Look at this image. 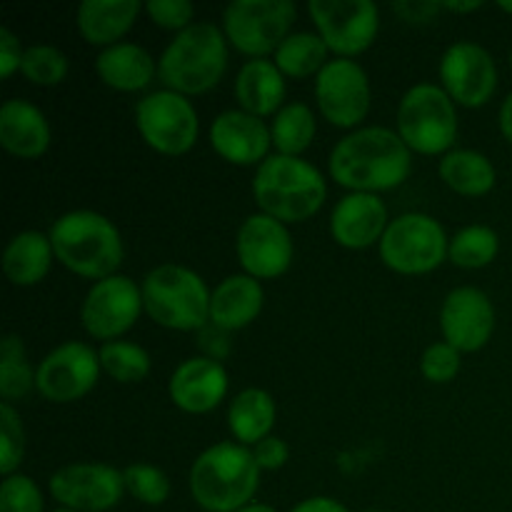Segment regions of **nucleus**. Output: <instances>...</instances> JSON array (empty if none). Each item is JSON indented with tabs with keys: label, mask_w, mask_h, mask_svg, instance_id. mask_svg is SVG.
I'll list each match as a JSON object with an SVG mask.
<instances>
[{
	"label": "nucleus",
	"mask_w": 512,
	"mask_h": 512,
	"mask_svg": "<svg viewBox=\"0 0 512 512\" xmlns=\"http://www.w3.org/2000/svg\"><path fill=\"white\" fill-rule=\"evenodd\" d=\"M330 175L353 193H383L408 180L413 158L395 130L360 128L345 135L330 153Z\"/></svg>",
	"instance_id": "obj_1"
},
{
	"label": "nucleus",
	"mask_w": 512,
	"mask_h": 512,
	"mask_svg": "<svg viewBox=\"0 0 512 512\" xmlns=\"http://www.w3.org/2000/svg\"><path fill=\"white\" fill-rule=\"evenodd\" d=\"M258 485V460L253 450L240 443L213 445L190 468V493L208 512H238L250 505Z\"/></svg>",
	"instance_id": "obj_2"
},
{
	"label": "nucleus",
	"mask_w": 512,
	"mask_h": 512,
	"mask_svg": "<svg viewBox=\"0 0 512 512\" xmlns=\"http://www.w3.org/2000/svg\"><path fill=\"white\" fill-rule=\"evenodd\" d=\"M253 195L258 208L270 218L303 223L323 208L328 185L308 160L275 153L260 163L253 178Z\"/></svg>",
	"instance_id": "obj_3"
},
{
	"label": "nucleus",
	"mask_w": 512,
	"mask_h": 512,
	"mask_svg": "<svg viewBox=\"0 0 512 512\" xmlns=\"http://www.w3.org/2000/svg\"><path fill=\"white\" fill-rule=\"evenodd\" d=\"M228 68V38L213 23H193L175 35L160 55L158 75L165 90L200 95L220 83Z\"/></svg>",
	"instance_id": "obj_4"
},
{
	"label": "nucleus",
	"mask_w": 512,
	"mask_h": 512,
	"mask_svg": "<svg viewBox=\"0 0 512 512\" xmlns=\"http://www.w3.org/2000/svg\"><path fill=\"white\" fill-rule=\"evenodd\" d=\"M55 258L83 278L105 280L123 263V240L105 215L73 210L60 215L50 228Z\"/></svg>",
	"instance_id": "obj_5"
},
{
	"label": "nucleus",
	"mask_w": 512,
	"mask_h": 512,
	"mask_svg": "<svg viewBox=\"0 0 512 512\" xmlns=\"http://www.w3.org/2000/svg\"><path fill=\"white\" fill-rule=\"evenodd\" d=\"M145 313L170 330H203L210 293L198 273L183 265H158L143 280Z\"/></svg>",
	"instance_id": "obj_6"
},
{
	"label": "nucleus",
	"mask_w": 512,
	"mask_h": 512,
	"mask_svg": "<svg viewBox=\"0 0 512 512\" xmlns=\"http://www.w3.org/2000/svg\"><path fill=\"white\" fill-rule=\"evenodd\" d=\"M398 135L415 153H445L458 138L453 98L440 85H413L398 105Z\"/></svg>",
	"instance_id": "obj_7"
},
{
	"label": "nucleus",
	"mask_w": 512,
	"mask_h": 512,
	"mask_svg": "<svg viewBox=\"0 0 512 512\" xmlns=\"http://www.w3.org/2000/svg\"><path fill=\"white\" fill-rule=\"evenodd\" d=\"M290 0H233L223 13V33L228 43L253 60L280 48L295 20Z\"/></svg>",
	"instance_id": "obj_8"
},
{
	"label": "nucleus",
	"mask_w": 512,
	"mask_h": 512,
	"mask_svg": "<svg viewBox=\"0 0 512 512\" xmlns=\"http://www.w3.org/2000/svg\"><path fill=\"white\" fill-rule=\"evenodd\" d=\"M450 240L443 225L425 213L395 218L380 240V258L390 270L403 275L430 273L445 260Z\"/></svg>",
	"instance_id": "obj_9"
},
{
	"label": "nucleus",
	"mask_w": 512,
	"mask_h": 512,
	"mask_svg": "<svg viewBox=\"0 0 512 512\" xmlns=\"http://www.w3.org/2000/svg\"><path fill=\"white\" fill-rule=\"evenodd\" d=\"M140 135L163 155H183L198 140V113L185 95L173 90L148 93L135 108Z\"/></svg>",
	"instance_id": "obj_10"
},
{
	"label": "nucleus",
	"mask_w": 512,
	"mask_h": 512,
	"mask_svg": "<svg viewBox=\"0 0 512 512\" xmlns=\"http://www.w3.org/2000/svg\"><path fill=\"white\" fill-rule=\"evenodd\" d=\"M308 13L338 58L360 55L378 38L380 18L373 0H310Z\"/></svg>",
	"instance_id": "obj_11"
},
{
	"label": "nucleus",
	"mask_w": 512,
	"mask_h": 512,
	"mask_svg": "<svg viewBox=\"0 0 512 512\" xmlns=\"http://www.w3.org/2000/svg\"><path fill=\"white\" fill-rule=\"evenodd\" d=\"M143 308V288L128 275H110L98 280L85 295L80 320L93 338L110 343L133 328Z\"/></svg>",
	"instance_id": "obj_12"
},
{
	"label": "nucleus",
	"mask_w": 512,
	"mask_h": 512,
	"mask_svg": "<svg viewBox=\"0 0 512 512\" xmlns=\"http://www.w3.org/2000/svg\"><path fill=\"white\" fill-rule=\"evenodd\" d=\"M100 355L85 343H63L50 350L35 370V388L50 403H75L95 388Z\"/></svg>",
	"instance_id": "obj_13"
},
{
	"label": "nucleus",
	"mask_w": 512,
	"mask_h": 512,
	"mask_svg": "<svg viewBox=\"0 0 512 512\" xmlns=\"http://www.w3.org/2000/svg\"><path fill=\"white\" fill-rule=\"evenodd\" d=\"M320 113L335 128H355L370 110L368 73L355 60H330L315 78Z\"/></svg>",
	"instance_id": "obj_14"
},
{
	"label": "nucleus",
	"mask_w": 512,
	"mask_h": 512,
	"mask_svg": "<svg viewBox=\"0 0 512 512\" xmlns=\"http://www.w3.org/2000/svg\"><path fill=\"white\" fill-rule=\"evenodd\" d=\"M440 80L453 103L480 108L493 98L498 88V68L493 55L483 45L460 40L445 50L440 60Z\"/></svg>",
	"instance_id": "obj_15"
},
{
	"label": "nucleus",
	"mask_w": 512,
	"mask_h": 512,
	"mask_svg": "<svg viewBox=\"0 0 512 512\" xmlns=\"http://www.w3.org/2000/svg\"><path fill=\"white\" fill-rule=\"evenodd\" d=\"M123 493V473L110 465H65L50 478V495L73 512H105L120 503Z\"/></svg>",
	"instance_id": "obj_16"
},
{
	"label": "nucleus",
	"mask_w": 512,
	"mask_h": 512,
	"mask_svg": "<svg viewBox=\"0 0 512 512\" xmlns=\"http://www.w3.org/2000/svg\"><path fill=\"white\" fill-rule=\"evenodd\" d=\"M235 250L245 275L255 280L278 278L293 263V238L288 228L265 213L250 215L240 225Z\"/></svg>",
	"instance_id": "obj_17"
},
{
	"label": "nucleus",
	"mask_w": 512,
	"mask_h": 512,
	"mask_svg": "<svg viewBox=\"0 0 512 512\" xmlns=\"http://www.w3.org/2000/svg\"><path fill=\"white\" fill-rule=\"evenodd\" d=\"M440 328L445 343L458 348L460 353H475L485 348L495 330V308L488 295L478 288H455L445 298L440 310Z\"/></svg>",
	"instance_id": "obj_18"
},
{
	"label": "nucleus",
	"mask_w": 512,
	"mask_h": 512,
	"mask_svg": "<svg viewBox=\"0 0 512 512\" xmlns=\"http://www.w3.org/2000/svg\"><path fill=\"white\" fill-rule=\"evenodd\" d=\"M210 145L228 163L255 165L268 158L273 135L263 118L245 110H225L210 125Z\"/></svg>",
	"instance_id": "obj_19"
},
{
	"label": "nucleus",
	"mask_w": 512,
	"mask_h": 512,
	"mask_svg": "<svg viewBox=\"0 0 512 512\" xmlns=\"http://www.w3.org/2000/svg\"><path fill=\"white\" fill-rule=\"evenodd\" d=\"M388 208L373 193H348L330 215V233L343 248H370L388 230Z\"/></svg>",
	"instance_id": "obj_20"
},
{
	"label": "nucleus",
	"mask_w": 512,
	"mask_h": 512,
	"mask_svg": "<svg viewBox=\"0 0 512 512\" xmlns=\"http://www.w3.org/2000/svg\"><path fill=\"white\" fill-rule=\"evenodd\" d=\"M168 393L185 413H210L228 393V373L215 358H190L175 368Z\"/></svg>",
	"instance_id": "obj_21"
},
{
	"label": "nucleus",
	"mask_w": 512,
	"mask_h": 512,
	"mask_svg": "<svg viewBox=\"0 0 512 512\" xmlns=\"http://www.w3.org/2000/svg\"><path fill=\"white\" fill-rule=\"evenodd\" d=\"M0 145L18 158H40L50 145V125L28 100H5L0 108Z\"/></svg>",
	"instance_id": "obj_22"
},
{
	"label": "nucleus",
	"mask_w": 512,
	"mask_h": 512,
	"mask_svg": "<svg viewBox=\"0 0 512 512\" xmlns=\"http://www.w3.org/2000/svg\"><path fill=\"white\" fill-rule=\"evenodd\" d=\"M265 303L260 280L230 275L210 293V323L220 330H240L253 323Z\"/></svg>",
	"instance_id": "obj_23"
},
{
	"label": "nucleus",
	"mask_w": 512,
	"mask_h": 512,
	"mask_svg": "<svg viewBox=\"0 0 512 512\" xmlns=\"http://www.w3.org/2000/svg\"><path fill=\"white\" fill-rule=\"evenodd\" d=\"M235 98L240 110L255 118L278 115L285 100V75L273 60H248L235 78Z\"/></svg>",
	"instance_id": "obj_24"
},
{
	"label": "nucleus",
	"mask_w": 512,
	"mask_h": 512,
	"mask_svg": "<svg viewBox=\"0 0 512 512\" xmlns=\"http://www.w3.org/2000/svg\"><path fill=\"white\" fill-rule=\"evenodd\" d=\"M95 73L108 88L138 93L153 83V78L158 75V65H155L153 55L140 45L118 43L105 48L95 58Z\"/></svg>",
	"instance_id": "obj_25"
},
{
	"label": "nucleus",
	"mask_w": 512,
	"mask_h": 512,
	"mask_svg": "<svg viewBox=\"0 0 512 512\" xmlns=\"http://www.w3.org/2000/svg\"><path fill=\"white\" fill-rule=\"evenodd\" d=\"M140 13L138 0H85L78 8V30L90 45H118Z\"/></svg>",
	"instance_id": "obj_26"
},
{
	"label": "nucleus",
	"mask_w": 512,
	"mask_h": 512,
	"mask_svg": "<svg viewBox=\"0 0 512 512\" xmlns=\"http://www.w3.org/2000/svg\"><path fill=\"white\" fill-rule=\"evenodd\" d=\"M53 243L50 235L38 233V230H25L18 233L3 253V273L5 278L20 288L38 285L48 275L50 263H53Z\"/></svg>",
	"instance_id": "obj_27"
},
{
	"label": "nucleus",
	"mask_w": 512,
	"mask_h": 512,
	"mask_svg": "<svg viewBox=\"0 0 512 512\" xmlns=\"http://www.w3.org/2000/svg\"><path fill=\"white\" fill-rule=\"evenodd\" d=\"M275 400L268 390L248 388L235 395L228 408L230 433L240 445H258L260 440L270 438V430L275 425Z\"/></svg>",
	"instance_id": "obj_28"
},
{
	"label": "nucleus",
	"mask_w": 512,
	"mask_h": 512,
	"mask_svg": "<svg viewBox=\"0 0 512 512\" xmlns=\"http://www.w3.org/2000/svg\"><path fill=\"white\" fill-rule=\"evenodd\" d=\"M440 178L455 193L478 198V195L493 190L495 168L483 153H475V150H450L440 160Z\"/></svg>",
	"instance_id": "obj_29"
},
{
	"label": "nucleus",
	"mask_w": 512,
	"mask_h": 512,
	"mask_svg": "<svg viewBox=\"0 0 512 512\" xmlns=\"http://www.w3.org/2000/svg\"><path fill=\"white\" fill-rule=\"evenodd\" d=\"M328 53V45L318 33L303 30V33H290L280 43L273 63L288 78H308V75H318L330 63Z\"/></svg>",
	"instance_id": "obj_30"
},
{
	"label": "nucleus",
	"mask_w": 512,
	"mask_h": 512,
	"mask_svg": "<svg viewBox=\"0 0 512 512\" xmlns=\"http://www.w3.org/2000/svg\"><path fill=\"white\" fill-rule=\"evenodd\" d=\"M315 113L305 103H288L283 105L273 120V145L280 155H290V158H300V153L310 148L315 140Z\"/></svg>",
	"instance_id": "obj_31"
},
{
	"label": "nucleus",
	"mask_w": 512,
	"mask_h": 512,
	"mask_svg": "<svg viewBox=\"0 0 512 512\" xmlns=\"http://www.w3.org/2000/svg\"><path fill=\"white\" fill-rule=\"evenodd\" d=\"M35 388V373L25 355V345L18 335H5L0 340V395L3 403L25 398Z\"/></svg>",
	"instance_id": "obj_32"
},
{
	"label": "nucleus",
	"mask_w": 512,
	"mask_h": 512,
	"mask_svg": "<svg viewBox=\"0 0 512 512\" xmlns=\"http://www.w3.org/2000/svg\"><path fill=\"white\" fill-rule=\"evenodd\" d=\"M500 238L493 228L488 225H468V228L458 230L450 240L448 258L453 260L458 268H485L498 258Z\"/></svg>",
	"instance_id": "obj_33"
},
{
	"label": "nucleus",
	"mask_w": 512,
	"mask_h": 512,
	"mask_svg": "<svg viewBox=\"0 0 512 512\" xmlns=\"http://www.w3.org/2000/svg\"><path fill=\"white\" fill-rule=\"evenodd\" d=\"M100 368L118 383H140L150 373V355L128 340H110L100 348Z\"/></svg>",
	"instance_id": "obj_34"
},
{
	"label": "nucleus",
	"mask_w": 512,
	"mask_h": 512,
	"mask_svg": "<svg viewBox=\"0 0 512 512\" xmlns=\"http://www.w3.org/2000/svg\"><path fill=\"white\" fill-rule=\"evenodd\" d=\"M25 78L35 85H60L68 75V58L60 53L53 45H30L23 55V65H20Z\"/></svg>",
	"instance_id": "obj_35"
},
{
	"label": "nucleus",
	"mask_w": 512,
	"mask_h": 512,
	"mask_svg": "<svg viewBox=\"0 0 512 512\" xmlns=\"http://www.w3.org/2000/svg\"><path fill=\"white\" fill-rule=\"evenodd\" d=\"M125 490L145 505H163L170 495V480L155 465L135 463L123 470Z\"/></svg>",
	"instance_id": "obj_36"
},
{
	"label": "nucleus",
	"mask_w": 512,
	"mask_h": 512,
	"mask_svg": "<svg viewBox=\"0 0 512 512\" xmlns=\"http://www.w3.org/2000/svg\"><path fill=\"white\" fill-rule=\"evenodd\" d=\"M0 440H3V450H0V473L8 478L15 475L18 465L23 463L25 450V433L20 415L10 403L0 405Z\"/></svg>",
	"instance_id": "obj_37"
},
{
	"label": "nucleus",
	"mask_w": 512,
	"mask_h": 512,
	"mask_svg": "<svg viewBox=\"0 0 512 512\" xmlns=\"http://www.w3.org/2000/svg\"><path fill=\"white\" fill-rule=\"evenodd\" d=\"M43 493L28 475H8L0 485V512H43Z\"/></svg>",
	"instance_id": "obj_38"
},
{
	"label": "nucleus",
	"mask_w": 512,
	"mask_h": 512,
	"mask_svg": "<svg viewBox=\"0 0 512 512\" xmlns=\"http://www.w3.org/2000/svg\"><path fill=\"white\" fill-rule=\"evenodd\" d=\"M420 370L430 383H450L460 373V350L450 343H433L420 360Z\"/></svg>",
	"instance_id": "obj_39"
},
{
	"label": "nucleus",
	"mask_w": 512,
	"mask_h": 512,
	"mask_svg": "<svg viewBox=\"0 0 512 512\" xmlns=\"http://www.w3.org/2000/svg\"><path fill=\"white\" fill-rule=\"evenodd\" d=\"M145 10H148L150 20L165 30H178V33H183L185 28L193 25L190 20L195 15V5L190 0H150L145 5Z\"/></svg>",
	"instance_id": "obj_40"
},
{
	"label": "nucleus",
	"mask_w": 512,
	"mask_h": 512,
	"mask_svg": "<svg viewBox=\"0 0 512 512\" xmlns=\"http://www.w3.org/2000/svg\"><path fill=\"white\" fill-rule=\"evenodd\" d=\"M253 455H255V460H258L260 470H280L285 463H288L290 448L285 440L270 435V438L260 440V443L255 445Z\"/></svg>",
	"instance_id": "obj_41"
},
{
	"label": "nucleus",
	"mask_w": 512,
	"mask_h": 512,
	"mask_svg": "<svg viewBox=\"0 0 512 512\" xmlns=\"http://www.w3.org/2000/svg\"><path fill=\"white\" fill-rule=\"evenodd\" d=\"M25 50L20 48L18 35L10 28H0V75L10 78L23 65Z\"/></svg>",
	"instance_id": "obj_42"
},
{
	"label": "nucleus",
	"mask_w": 512,
	"mask_h": 512,
	"mask_svg": "<svg viewBox=\"0 0 512 512\" xmlns=\"http://www.w3.org/2000/svg\"><path fill=\"white\" fill-rule=\"evenodd\" d=\"M395 13L403 15L408 23H425V20L433 18L443 5L440 3H395Z\"/></svg>",
	"instance_id": "obj_43"
},
{
	"label": "nucleus",
	"mask_w": 512,
	"mask_h": 512,
	"mask_svg": "<svg viewBox=\"0 0 512 512\" xmlns=\"http://www.w3.org/2000/svg\"><path fill=\"white\" fill-rule=\"evenodd\" d=\"M290 512H348V508L333 498H308Z\"/></svg>",
	"instance_id": "obj_44"
},
{
	"label": "nucleus",
	"mask_w": 512,
	"mask_h": 512,
	"mask_svg": "<svg viewBox=\"0 0 512 512\" xmlns=\"http://www.w3.org/2000/svg\"><path fill=\"white\" fill-rule=\"evenodd\" d=\"M500 130H503L505 140L512 143V93L503 100V108H500Z\"/></svg>",
	"instance_id": "obj_45"
},
{
	"label": "nucleus",
	"mask_w": 512,
	"mask_h": 512,
	"mask_svg": "<svg viewBox=\"0 0 512 512\" xmlns=\"http://www.w3.org/2000/svg\"><path fill=\"white\" fill-rule=\"evenodd\" d=\"M445 10H453V13H470V10H478L483 8V3L480 0H475V3H440Z\"/></svg>",
	"instance_id": "obj_46"
},
{
	"label": "nucleus",
	"mask_w": 512,
	"mask_h": 512,
	"mask_svg": "<svg viewBox=\"0 0 512 512\" xmlns=\"http://www.w3.org/2000/svg\"><path fill=\"white\" fill-rule=\"evenodd\" d=\"M238 512H278V510L270 508V505H263V503H250V505H245V508H240Z\"/></svg>",
	"instance_id": "obj_47"
},
{
	"label": "nucleus",
	"mask_w": 512,
	"mask_h": 512,
	"mask_svg": "<svg viewBox=\"0 0 512 512\" xmlns=\"http://www.w3.org/2000/svg\"><path fill=\"white\" fill-rule=\"evenodd\" d=\"M498 8L512 15V0H498Z\"/></svg>",
	"instance_id": "obj_48"
},
{
	"label": "nucleus",
	"mask_w": 512,
	"mask_h": 512,
	"mask_svg": "<svg viewBox=\"0 0 512 512\" xmlns=\"http://www.w3.org/2000/svg\"><path fill=\"white\" fill-rule=\"evenodd\" d=\"M55 512H73V510H55Z\"/></svg>",
	"instance_id": "obj_49"
},
{
	"label": "nucleus",
	"mask_w": 512,
	"mask_h": 512,
	"mask_svg": "<svg viewBox=\"0 0 512 512\" xmlns=\"http://www.w3.org/2000/svg\"><path fill=\"white\" fill-rule=\"evenodd\" d=\"M368 512H380V510H368Z\"/></svg>",
	"instance_id": "obj_50"
},
{
	"label": "nucleus",
	"mask_w": 512,
	"mask_h": 512,
	"mask_svg": "<svg viewBox=\"0 0 512 512\" xmlns=\"http://www.w3.org/2000/svg\"><path fill=\"white\" fill-rule=\"evenodd\" d=\"M510 65H512V53H510Z\"/></svg>",
	"instance_id": "obj_51"
}]
</instances>
